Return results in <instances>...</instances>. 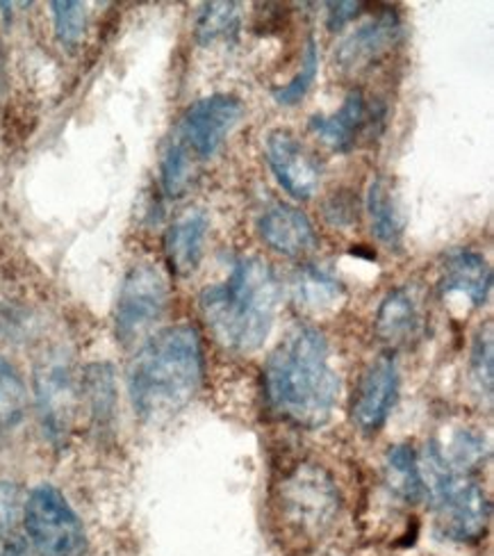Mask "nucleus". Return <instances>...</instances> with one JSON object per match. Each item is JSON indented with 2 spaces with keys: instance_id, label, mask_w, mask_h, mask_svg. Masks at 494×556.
<instances>
[{
  "instance_id": "2",
  "label": "nucleus",
  "mask_w": 494,
  "mask_h": 556,
  "mask_svg": "<svg viewBox=\"0 0 494 556\" xmlns=\"http://www.w3.org/2000/svg\"><path fill=\"white\" fill-rule=\"evenodd\" d=\"M265 392L271 410L294 427L319 429L328 422L338 404L340 377L317 329L299 327L276 346L265 367Z\"/></svg>"
},
{
  "instance_id": "21",
  "label": "nucleus",
  "mask_w": 494,
  "mask_h": 556,
  "mask_svg": "<svg viewBox=\"0 0 494 556\" xmlns=\"http://www.w3.org/2000/svg\"><path fill=\"white\" fill-rule=\"evenodd\" d=\"M26 493L12 479H0V556H33L23 531Z\"/></svg>"
},
{
  "instance_id": "9",
  "label": "nucleus",
  "mask_w": 494,
  "mask_h": 556,
  "mask_svg": "<svg viewBox=\"0 0 494 556\" xmlns=\"http://www.w3.org/2000/svg\"><path fill=\"white\" fill-rule=\"evenodd\" d=\"M244 117V103L232 94H212L185 110L172 139L197 165L217 155L228 135Z\"/></svg>"
},
{
  "instance_id": "31",
  "label": "nucleus",
  "mask_w": 494,
  "mask_h": 556,
  "mask_svg": "<svg viewBox=\"0 0 494 556\" xmlns=\"http://www.w3.org/2000/svg\"><path fill=\"white\" fill-rule=\"evenodd\" d=\"M0 5H3V3H0Z\"/></svg>"
},
{
  "instance_id": "10",
  "label": "nucleus",
  "mask_w": 494,
  "mask_h": 556,
  "mask_svg": "<svg viewBox=\"0 0 494 556\" xmlns=\"http://www.w3.org/2000/svg\"><path fill=\"white\" fill-rule=\"evenodd\" d=\"M267 162L278 185L294 199H313L321 182L315 153L290 130H274L267 137Z\"/></svg>"
},
{
  "instance_id": "19",
  "label": "nucleus",
  "mask_w": 494,
  "mask_h": 556,
  "mask_svg": "<svg viewBox=\"0 0 494 556\" xmlns=\"http://www.w3.org/2000/svg\"><path fill=\"white\" fill-rule=\"evenodd\" d=\"M80 402L87 404L93 425L110 429L116 415V377L110 363H91L83 369Z\"/></svg>"
},
{
  "instance_id": "18",
  "label": "nucleus",
  "mask_w": 494,
  "mask_h": 556,
  "mask_svg": "<svg viewBox=\"0 0 494 556\" xmlns=\"http://www.w3.org/2000/svg\"><path fill=\"white\" fill-rule=\"evenodd\" d=\"M367 207H369L373 236L379 238V242H383L385 247L398 249V244L404 240L406 219L402 213V205H398L392 182L385 176H379L369 185Z\"/></svg>"
},
{
  "instance_id": "30",
  "label": "nucleus",
  "mask_w": 494,
  "mask_h": 556,
  "mask_svg": "<svg viewBox=\"0 0 494 556\" xmlns=\"http://www.w3.org/2000/svg\"><path fill=\"white\" fill-rule=\"evenodd\" d=\"M328 28L331 30H338L342 28L344 23H349L353 16L360 14V8L363 3H353V0H349V3H328Z\"/></svg>"
},
{
  "instance_id": "12",
  "label": "nucleus",
  "mask_w": 494,
  "mask_h": 556,
  "mask_svg": "<svg viewBox=\"0 0 494 556\" xmlns=\"http://www.w3.org/2000/svg\"><path fill=\"white\" fill-rule=\"evenodd\" d=\"M398 37H402V23L394 12H383L379 18L365 23L340 43L335 66L342 74H363L394 49Z\"/></svg>"
},
{
  "instance_id": "4",
  "label": "nucleus",
  "mask_w": 494,
  "mask_h": 556,
  "mask_svg": "<svg viewBox=\"0 0 494 556\" xmlns=\"http://www.w3.org/2000/svg\"><path fill=\"white\" fill-rule=\"evenodd\" d=\"M419 472L423 489L433 497L442 534L452 541H479L490 522V504L479 485L460 477L433 445Z\"/></svg>"
},
{
  "instance_id": "3",
  "label": "nucleus",
  "mask_w": 494,
  "mask_h": 556,
  "mask_svg": "<svg viewBox=\"0 0 494 556\" xmlns=\"http://www.w3.org/2000/svg\"><path fill=\"white\" fill-rule=\"evenodd\" d=\"M280 286L263 258L235 261L226 281L201 292L199 306L212 336L226 350L249 354L265 344L278 311Z\"/></svg>"
},
{
  "instance_id": "13",
  "label": "nucleus",
  "mask_w": 494,
  "mask_h": 556,
  "mask_svg": "<svg viewBox=\"0 0 494 556\" xmlns=\"http://www.w3.org/2000/svg\"><path fill=\"white\" fill-rule=\"evenodd\" d=\"M381 114L369 105L367 97L360 89H353L346 94L342 108L333 114H315L311 119V130L321 139V142L333 149L335 153H349L356 149L358 139L373 128V122H379Z\"/></svg>"
},
{
  "instance_id": "7",
  "label": "nucleus",
  "mask_w": 494,
  "mask_h": 556,
  "mask_svg": "<svg viewBox=\"0 0 494 556\" xmlns=\"http://www.w3.org/2000/svg\"><path fill=\"white\" fill-rule=\"evenodd\" d=\"M35 406L43 435L55 447H64L74 431L80 406V379L64 350L46 352L33 377Z\"/></svg>"
},
{
  "instance_id": "26",
  "label": "nucleus",
  "mask_w": 494,
  "mask_h": 556,
  "mask_svg": "<svg viewBox=\"0 0 494 556\" xmlns=\"http://www.w3.org/2000/svg\"><path fill=\"white\" fill-rule=\"evenodd\" d=\"M317 72H319V51H317L315 39H311L308 46H305V53H303L301 68L296 72V76L290 83L274 89L276 103H280V105H296V103H301L305 99V94H308V91H311V87L315 85Z\"/></svg>"
},
{
  "instance_id": "27",
  "label": "nucleus",
  "mask_w": 494,
  "mask_h": 556,
  "mask_svg": "<svg viewBox=\"0 0 494 556\" xmlns=\"http://www.w3.org/2000/svg\"><path fill=\"white\" fill-rule=\"evenodd\" d=\"M53 10V26L58 39L66 46V49H76V46L85 37L87 28V10L83 3L76 0H55L51 3Z\"/></svg>"
},
{
  "instance_id": "6",
  "label": "nucleus",
  "mask_w": 494,
  "mask_h": 556,
  "mask_svg": "<svg viewBox=\"0 0 494 556\" xmlns=\"http://www.w3.org/2000/svg\"><path fill=\"white\" fill-rule=\"evenodd\" d=\"M169 306V281L153 263L135 265L122 283L114 306V336L126 350L147 342Z\"/></svg>"
},
{
  "instance_id": "8",
  "label": "nucleus",
  "mask_w": 494,
  "mask_h": 556,
  "mask_svg": "<svg viewBox=\"0 0 494 556\" xmlns=\"http://www.w3.org/2000/svg\"><path fill=\"white\" fill-rule=\"evenodd\" d=\"M280 518L301 536H317L331 527L340 511L333 479L315 463L299 466L278 483Z\"/></svg>"
},
{
  "instance_id": "14",
  "label": "nucleus",
  "mask_w": 494,
  "mask_h": 556,
  "mask_svg": "<svg viewBox=\"0 0 494 556\" xmlns=\"http://www.w3.org/2000/svg\"><path fill=\"white\" fill-rule=\"evenodd\" d=\"M261 238L288 258H301L313 253L319 244L313 222L294 205L278 203L257 222Z\"/></svg>"
},
{
  "instance_id": "15",
  "label": "nucleus",
  "mask_w": 494,
  "mask_h": 556,
  "mask_svg": "<svg viewBox=\"0 0 494 556\" xmlns=\"http://www.w3.org/2000/svg\"><path fill=\"white\" fill-rule=\"evenodd\" d=\"M492 290V271L477 251H456L444 263L442 292L458 294L472 306H483Z\"/></svg>"
},
{
  "instance_id": "11",
  "label": "nucleus",
  "mask_w": 494,
  "mask_h": 556,
  "mask_svg": "<svg viewBox=\"0 0 494 556\" xmlns=\"http://www.w3.org/2000/svg\"><path fill=\"white\" fill-rule=\"evenodd\" d=\"M398 397V369L392 356L376 358L358 383L351 417L363 433L381 431Z\"/></svg>"
},
{
  "instance_id": "28",
  "label": "nucleus",
  "mask_w": 494,
  "mask_h": 556,
  "mask_svg": "<svg viewBox=\"0 0 494 556\" xmlns=\"http://www.w3.org/2000/svg\"><path fill=\"white\" fill-rule=\"evenodd\" d=\"M472 381L481 395L492 400V383H494V336H492V321L477 333L472 346Z\"/></svg>"
},
{
  "instance_id": "24",
  "label": "nucleus",
  "mask_w": 494,
  "mask_h": 556,
  "mask_svg": "<svg viewBox=\"0 0 494 556\" xmlns=\"http://www.w3.org/2000/svg\"><path fill=\"white\" fill-rule=\"evenodd\" d=\"M201 165L187 155L174 139H169L167 149L162 153L160 160V182L162 190L169 199H180L187 190L192 188V182L199 176Z\"/></svg>"
},
{
  "instance_id": "22",
  "label": "nucleus",
  "mask_w": 494,
  "mask_h": 556,
  "mask_svg": "<svg viewBox=\"0 0 494 556\" xmlns=\"http://www.w3.org/2000/svg\"><path fill=\"white\" fill-rule=\"evenodd\" d=\"M294 299L301 308L321 315L335 311L342 304L344 288L333 274L305 265L294 276Z\"/></svg>"
},
{
  "instance_id": "16",
  "label": "nucleus",
  "mask_w": 494,
  "mask_h": 556,
  "mask_svg": "<svg viewBox=\"0 0 494 556\" xmlns=\"http://www.w3.org/2000/svg\"><path fill=\"white\" fill-rule=\"evenodd\" d=\"M207 228H210V222L203 211H187L167 230V238H164V253H167L169 267L178 276H190L192 271H197L203 258Z\"/></svg>"
},
{
  "instance_id": "25",
  "label": "nucleus",
  "mask_w": 494,
  "mask_h": 556,
  "mask_svg": "<svg viewBox=\"0 0 494 556\" xmlns=\"http://www.w3.org/2000/svg\"><path fill=\"white\" fill-rule=\"evenodd\" d=\"M240 28V5L238 3H210L203 8L197 23L199 43H212L215 39L228 37Z\"/></svg>"
},
{
  "instance_id": "5",
  "label": "nucleus",
  "mask_w": 494,
  "mask_h": 556,
  "mask_svg": "<svg viewBox=\"0 0 494 556\" xmlns=\"http://www.w3.org/2000/svg\"><path fill=\"white\" fill-rule=\"evenodd\" d=\"M23 531L33 556H87L83 518L55 483H37L23 502Z\"/></svg>"
},
{
  "instance_id": "1",
  "label": "nucleus",
  "mask_w": 494,
  "mask_h": 556,
  "mask_svg": "<svg viewBox=\"0 0 494 556\" xmlns=\"http://www.w3.org/2000/svg\"><path fill=\"white\" fill-rule=\"evenodd\" d=\"M203 346L197 329L176 324L137 346L128 365V397L144 425L167 422L203 383Z\"/></svg>"
},
{
  "instance_id": "29",
  "label": "nucleus",
  "mask_w": 494,
  "mask_h": 556,
  "mask_svg": "<svg viewBox=\"0 0 494 556\" xmlns=\"http://www.w3.org/2000/svg\"><path fill=\"white\" fill-rule=\"evenodd\" d=\"M485 452H487L485 440L477 431L463 429L452 443V463H454L452 468H456L460 472L472 470L485 458Z\"/></svg>"
},
{
  "instance_id": "23",
  "label": "nucleus",
  "mask_w": 494,
  "mask_h": 556,
  "mask_svg": "<svg viewBox=\"0 0 494 556\" xmlns=\"http://www.w3.org/2000/svg\"><path fill=\"white\" fill-rule=\"evenodd\" d=\"M385 483L388 489L404 502H419L427 495L423 489L419 460L410 445H394L385 456Z\"/></svg>"
},
{
  "instance_id": "20",
  "label": "nucleus",
  "mask_w": 494,
  "mask_h": 556,
  "mask_svg": "<svg viewBox=\"0 0 494 556\" xmlns=\"http://www.w3.org/2000/svg\"><path fill=\"white\" fill-rule=\"evenodd\" d=\"M28 386L18 367L0 354V443L10 440L28 417Z\"/></svg>"
},
{
  "instance_id": "17",
  "label": "nucleus",
  "mask_w": 494,
  "mask_h": 556,
  "mask_svg": "<svg viewBox=\"0 0 494 556\" xmlns=\"http://www.w3.org/2000/svg\"><path fill=\"white\" fill-rule=\"evenodd\" d=\"M421 313L410 288H396L385 294L376 313V336L388 346H404L417 338Z\"/></svg>"
}]
</instances>
